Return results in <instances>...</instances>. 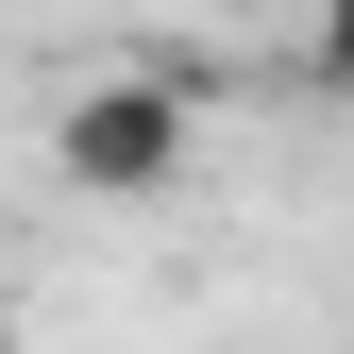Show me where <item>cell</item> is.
<instances>
[{"instance_id":"obj_1","label":"cell","mask_w":354,"mask_h":354,"mask_svg":"<svg viewBox=\"0 0 354 354\" xmlns=\"http://www.w3.org/2000/svg\"><path fill=\"white\" fill-rule=\"evenodd\" d=\"M186 152H203V118H186V84H169V68H102V84L51 118V169H68L84 203H169V186H186Z\"/></svg>"},{"instance_id":"obj_2","label":"cell","mask_w":354,"mask_h":354,"mask_svg":"<svg viewBox=\"0 0 354 354\" xmlns=\"http://www.w3.org/2000/svg\"><path fill=\"white\" fill-rule=\"evenodd\" d=\"M321 84L354 102V0H321Z\"/></svg>"}]
</instances>
